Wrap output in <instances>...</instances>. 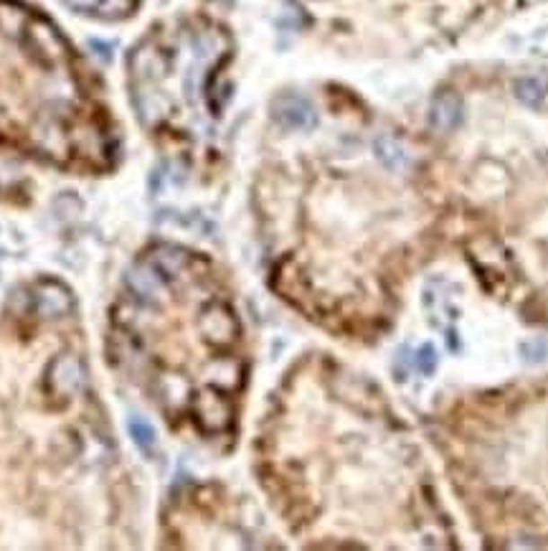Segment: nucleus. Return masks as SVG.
<instances>
[{"instance_id": "nucleus-1", "label": "nucleus", "mask_w": 548, "mask_h": 551, "mask_svg": "<svg viewBox=\"0 0 548 551\" xmlns=\"http://www.w3.org/2000/svg\"><path fill=\"white\" fill-rule=\"evenodd\" d=\"M0 146L92 171L115 156L112 122L76 54L15 0H0Z\"/></svg>"}, {"instance_id": "nucleus-2", "label": "nucleus", "mask_w": 548, "mask_h": 551, "mask_svg": "<svg viewBox=\"0 0 548 551\" xmlns=\"http://www.w3.org/2000/svg\"><path fill=\"white\" fill-rule=\"evenodd\" d=\"M66 3L72 5L74 11H79V13L107 18V21L125 18V15H130L140 5V0H66Z\"/></svg>"}, {"instance_id": "nucleus-3", "label": "nucleus", "mask_w": 548, "mask_h": 551, "mask_svg": "<svg viewBox=\"0 0 548 551\" xmlns=\"http://www.w3.org/2000/svg\"><path fill=\"white\" fill-rule=\"evenodd\" d=\"M462 102L455 94H439L432 104V125L437 130L449 132L460 125Z\"/></svg>"}]
</instances>
